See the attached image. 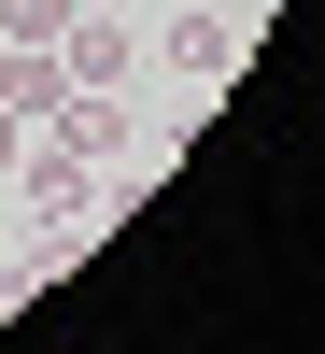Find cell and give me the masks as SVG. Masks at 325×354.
Masks as SVG:
<instances>
[{
  "label": "cell",
  "instance_id": "cell-1",
  "mask_svg": "<svg viewBox=\"0 0 325 354\" xmlns=\"http://www.w3.org/2000/svg\"><path fill=\"white\" fill-rule=\"evenodd\" d=\"M128 28H113V0H71V28H57V71H71V85H128Z\"/></svg>",
  "mask_w": 325,
  "mask_h": 354
},
{
  "label": "cell",
  "instance_id": "cell-3",
  "mask_svg": "<svg viewBox=\"0 0 325 354\" xmlns=\"http://www.w3.org/2000/svg\"><path fill=\"white\" fill-rule=\"evenodd\" d=\"M57 100H71L57 43H14V57H0V113H57Z\"/></svg>",
  "mask_w": 325,
  "mask_h": 354
},
{
  "label": "cell",
  "instance_id": "cell-2",
  "mask_svg": "<svg viewBox=\"0 0 325 354\" xmlns=\"http://www.w3.org/2000/svg\"><path fill=\"white\" fill-rule=\"evenodd\" d=\"M28 213H43V227H85V213H99V170H85V156H57V142H28Z\"/></svg>",
  "mask_w": 325,
  "mask_h": 354
},
{
  "label": "cell",
  "instance_id": "cell-4",
  "mask_svg": "<svg viewBox=\"0 0 325 354\" xmlns=\"http://www.w3.org/2000/svg\"><path fill=\"white\" fill-rule=\"evenodd\" d=\"M156 57H170V71H198V85H213V71H226V57H241V43H226L213 15H184V28H170V43H156Z\"/></svg>",
  "mask_w": 325,
  "mask_h": 354
},
{
  "label": "cell",
  "instance_id": "cell-6",
  "mask_svg": "<svg viewBox=\"0 0 325 354\" xmlns=\"http://www.w3.org/2000/svg\"><path fill=\"white\" fill-rule=\"evenodd\" d=\"M14 156H28V113H0V170H14Z\"/></svg>",
  "mask_w": 325,
  "mask_h": 354
},
{
  "label": "cell",
  "instance_id": "cell-5",
  "mask_svg": "<svg viewBox=\"0 0 325 354\" xmlns=\"http://www.w3.org/2000/svg\"><path fill=\"white\" fill-rule=\"evenodd\" d=\"M0 28H14V43H57V28H71V0H0Z\"/></svg>",
  "mask_w": 325,
  "mask_h": 354
}]
</instances>
